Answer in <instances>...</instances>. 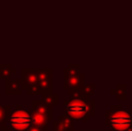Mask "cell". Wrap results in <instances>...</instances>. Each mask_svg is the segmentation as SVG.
<instances>
[{
	"label": "cell",
	"mask_w": 132,
	"mask_h": 131,
	"mask_svg": "<svg viewBox=\"0 0 132 131\" xmlns=\"http://www.w3.org/2000/svg\"><path fill=\"white\" fill-rule=\"evenodd\" d=\"M53 131H68V130L57 120L56 122H53Z\"/></svg>",
	"instance_id": "obj_17"
},
{
	"label": "cell",
	"mask_w": 132,
	"mask_h": 131,
	"mask_svg": "<svg viewBox=\"0 0 132 131\" xmlns=\"http://www.w3.org/2000/svg\"><path fill=\"white\" fill-rule=\"evenodd\" d=\"M31 111L39 113L44 115L49 121H52L53 118V107H50L43 101V100H32Z\"/></svg>",
	"instance_id": "obj_6"
},
{
	"label": "cell",
	"mask_w": 132,
	"mask_h": 131,
	"mask_svg": "<svg viewBox=\"0 0 132 131\" xmlns=\"http://www.w3.org/2000/svg\"><path fill=\"white\" fill-rule=\"evenodd\" d=\"M42 96H43L42 100L50 107H55L59 103V96H58L57 94H53L52 92H48V93H45V94H43Z\"/></svg>",
	"instance_id": "obj_12"
},
{
	"label": "cell",
	"mask_w": 132,
	"mask_h": 131,
	"mask_svg": "<svg viewBox=\"0 0 132 131\" xmlns=\"http://www.w3.org/2000/svg\"><path fill=\"white\" fill-rule=\"evenodd\" d=\"M5 92L7 95H21L23 92L21 79H15V80L7 79L5 85Z\"/></svg>",
	"instance_id": "obj_7"
},
{
	"label": "cell",
	"mask_w": 132,
	"mask_h": 131,
	"mask_svg": "<svg viewBox=\"0 0 132 131\" xmlns=\"http://www.w3.org/2000/svg\"><path fill=\"white\" fill-rule=\"evenodd\" d=\"M31 117L32 124L37 125V127H48V123L50 122L44 115H42L39 113H35V111H31Z\"/></svg>",
	"instance_id": "obj_11"
},
{
	"label": "cell",
	"mask_w": 132,
	"mask_h": 131,
	"mask_svg": "<svg viewBox=\"0 0 132 131\" xmlns=\"http://www.w3.org/2000/svg\"><path fill=\"white\" fill-rule=\"evenodd\" d=\"M65 114L73 120L89 121L92 116L95 115V101L87 97H78L64 101Z\"/></svg>",
	"instance_id": "obj_1"
},
{
	"label": "cell",
	"mask_w": 132,
	"mask_h": 131,
	"mask_svg": "<svg viewBox=\"0 0 132 131\" xmlns=\"http://www.w3.org/2000/svg\"><path fill=\"white\" fill-rule=\"evenodd\" d=\"M81 89L84 97H90L95 92V85L94 84H84L81 86Z\"/></svg>",
	"instance_id": "obj_16"
},
{
	"label": "cell",
	"mask_w": 132,
	"mask_h": 131,
	"mask_svg": "<svg viewBox=\"0 0 132 131\" xmlns=\"http://www.w3.org/2000/svg\"><path fill=\"white\" fill-rule=\"evenodd\" d=\"M85 84V74L80 73L78 76H71V77H64V85L63 88L66 91L71 89L74 87H79V86Z\"/></svg>",
	"instance_id": "obj_8"
},
{
	"label": "cell",
	"mask_w": 132,
	"mask_h": 131,
	"mask_svg": "<svg viewBox=\"0 0 132 131\" xmlns=\"http://www.w3.org/2000/svg\"><path fill=\"white\" fill-rule=\"evenodd\" d=\"M0 131H13V130H12L9 127H7L6 124H4V125H1V128H0Z\"/></svg>",
	"instance_id": "obj_19"
},
{
	"label": "cell",
	"mask_w": 132,
	"mask_h": 131,
	"mask_svg": "<svg viewBox=\"0 0 132 131\" xmlns=\"http://www.w3.org/2000/svg\"><path fill=\"white\" fill-rule=\"evenodd\" d=\"M63 74H64V77L78 76V74H80V65L78 63H71L67 67L64 69Z\"/></svg>",
	"instance_id": "obj_13"
},
{
	"label": "cell",
	"mask_w": 132,
	"mask_h": 131,
	"mask_svg": "<svg viewBox=\"0 0 132 131\" xmlns=\"http://www.w3.org/2000/svg\"><path fill=\"white\" fill-rule=\"evenodd\" d=\"M53 83V70L52 69H41L38 71V81H37V94H45L52 92Z\"/></svg>",
	"instance_id": "obj_5"
},
{
	"label": "cell",
	"mask_w": 132,
	"mask_h": 131,
	"mask_svg": "<svg viewBox=\"0 0 132 131\" xmlns=\"http://www.w3.org/2000/svg\"><path fill=\"white\" fill-rule=\"evenodd\" d=\"M38 71L36 69H22L21 70V83L22 88L28 95L37 94V81H38Z\"/></svg>",
	"instance_id": "obj_4"
},
{
	"label": "cell",
	"mask_w": 132,
	"mask_h": 131,
	"mask_svg": "<svg viewBox=\"0 0 132 131\" xmlns=\"http://www.w3.org/2000/svg\"><path fill=\"white\" fill-rule=\"evenodd\" d=\"M105 121L112 131H126L131 127L132 111L124 110L121 104H112L105 113Z\"/></svg>",
	"instance_id": "obj_2"
},
{
	"label": "cell",
	"mask_w": 132,
	"mask_h": 131,
	"mask_svg": "<svg viewBox=\"0 0 132 131\" xmlns=\"http://www.w3.org/2000/svg\"><path fill=\"white\" fill-rule=\"evenodd\" d=\"M16 72V69L12 67L11 64H7V63H1L0 64V78L1 79H11V77L13 76Z\"/></svg>",
	"instance_id": "obj_10"
},
{
	"label": "cell",
	"mask_w": 132,
	"mask_h": 131,
	"mask_svg": "<svg viewBox=\"0 0 132 131\" xmlns=\"http://www.w3.org/2000/svg\"><path fill=\"white\" fill-rule=\"evenodd\" d=\"M28 131H48V127H37L32 124Z\"/></svg>",
	"instance_id": "obj_18"
},
{
	"label": "cell",
	"mask_w": 132,
	"mask_h": 131,
	"mask_svg": "<svg viewBox=\"0 0 132 131\" xmlns=\"http://www.w3.org/2000/svg\"><path fill=\"white\" fill-rule=\"evenodd\" d=\"M7 122L13 131H28L32 125L31 111L24 110L21 106H16L15 110L11 111Z\"/></svg>",
	"instance_id": "obj_3"
},
{
	"label": "cell",
	"mask_w": 132,
	"mask_h": 131,
	"mask_svg": "<svg viewBox=\"0 0 132 131\" xmlns=\"http://www.w3.org/2000/svg\"><path fill=\"white\" fill-rule=\"evenodd\" d=\"M126 131H132V127H130V128H129V129L126 130Z\"/></svg>",
	"instance_id": "obj_20"
},
{
	"label": "cell",
	"mask_w": 132,
	"mask_h": 131,
	"mask_svg": "<svg viewBox=\"0 0 132 131\" xmlns=\"http://www.w3.org/2000/svg\"><path fill=\"white\" fill-rule=\"evenodd\" d=\"M11 109H12V107L9 104L2 106L1 102H0V125L6 124V122L8 121L9 114H11Z\"/></svg>",
	"instance_id": "obj_14"
},
{
	"label": "cell",
	"mask_w": 132,
	"mask_h": 131,
	"mask_svg": "<svg viewBox=\"0 0 132 131\" xmlns=\"http://www.w3.org/2000/svg\"><path fill=\"white\" fill-rule=\"evenodd\" d=\"M58 121L62 123L63 125L67 129L68 131H73L74 130V122H73V118L70 117L67 114H64V115H60L58 117Z\"/></svg>",
	"instance_id": "obj_15"
},
{
	"label": "cell",
	"mask_w": 132,
	"mask_h": 131,
	"mask_svg": "<svg viewBox=\"0 0 132 131\" xmlns=\"http://www.w3.org/2000/svg\"><path fill=\"white\" fill-rule=\"evenodd\" d=\"M111 94L118 101L128 100V85L126 84H118V85H116V87L111 89Z\"/></svg>",
	"instance_id": "obj_9"
}]
</instances>
